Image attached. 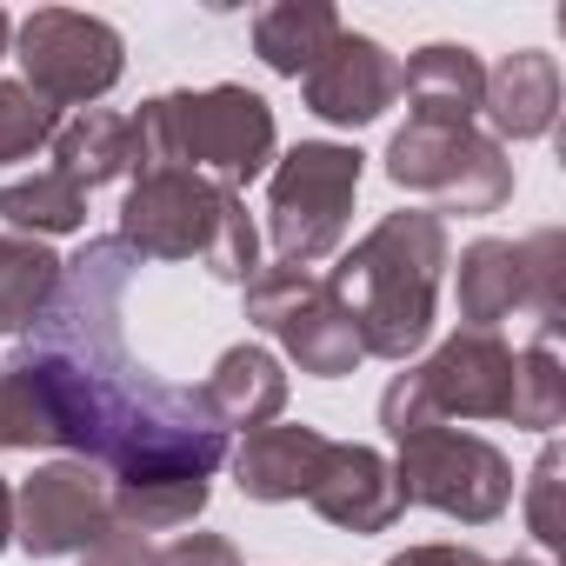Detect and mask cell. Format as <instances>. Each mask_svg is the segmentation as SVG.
Returning a JSON list of instances; mask_svg holds the SVG:
<instances>
[{"label":"cell","mask_w":566,"mask_h":566,"mask_svg":"<svg viewBox=\"0 0 566 566\" xmlns=\"http://www.w3.org/2000/svg\"><path fill=\"white\" fill-rule=\"evenodd\" d=\"M134 120V167L154 174V167H187V174H207L220 187H247L253 174L273 167V107L253 94V87H187V94H154Z\"/></svg>","instance_id":"277c9868"},{"label":"cell","mask_w":566,"mask_h":566,"mask_svg":"<svg viewBox=\"0 0 566 566\" xmlns=\"http://www.w3.org/2000/svg\"><path fill=\"white\" fill-rule=\"evenodd\" d=\"M427 407L440 427L453 420H513L526 433H553L566 420V367L546 340L506 347L500 334L460 327L433 347L427 367H413Z\"/></svg>","instance_id":"3957f363"},{"label":"cell","mask_w":566,"mask_h":566,"mask_svg":"<svg viewBox=\"0 0 566 566\" xmlns=\"http://www.w3.org/2000/svg\"><path fill=\"white\" fill-rule=\"evenodd\" d=\"M387 566H493L486 553H473V546H447V539H427V546H407V553H394Z\"/></svg>","instance_id":"4316f807"},{"label":"cell","mask_w":566,"mask_h":566,"mask_svg":"<svg viewBox=\"0 0 566 566\" xmlns=\"http://www.w3.org/2000/svg\"><path fill=\"white\" fill-rule=\"evenodd\" d=\"M67 260L34 233H0V334H34L61 294Z\"/></svg>","instance_id":"d6986e66"},{"label":"cell","mask_w":566,"mask_h":566,"mask_svg":"<svg viewBox=\"0 0 566 566\" xmlns=\"http://www.w3.org/2000/svg\"><path fill=\"white\" fill-rule=\"evenodd\" d=\"M500 566H546V559H500Z\"/></svg>","instance_id":"f546056e"},{"label":"cell","mask_w":566,"mask_h":566,"mask_svg":"<svg viewBox=\"0 0 566 566\" xmlns=\"http://www.w3.org/2000/svg\"><path fill=\"white\" fill-rule=\"evenodd\" d=\"M200 407H207V420L227 433V427H273L280 420V407H287V374H280V360L266 354V347H253V340H240V347H227L220 360H213V374L200 380Z\"/></svg>","instance_id":"e0dca14e"},{"label":"cell","mask_w":566,"mask_h":566,"mask_svg":"<svg viewBox=\"0 0 566 566\" xmlns=\"http://www.w3.org/2000/svg\"><path fill=\"white\" fill-rule=\"evenodd\" d=\"M154 566H240V553H233V539H220V533H187V539L160 546Z\"/></svg>","instance_id":"484cf974"},{"label":"cell","mask_w":566,"mask_h":566,"mask_svg":"<svg viewBox=\"0 0 566 566\" xmlns=\"http://www.w3.org/2000/svg\"><path fill=\"white\" fill-rule=\"evenodd\" d=\"M14 61L48 107H94L127 74L120 34L101 14H74V8H34L14 34Z\"/></svg>","instance_id":"30bf717a"},{"label":"cell","mask_w":566,"mask_h":566,"mask_svg":"<svg viewBox=\"0 0 566 566\" xmlns=\"http://www.w3.org/2000/svg\"><path fill=\"white\" fill-rule=\"evenodd\" d=\"M400 94H407V120H427V127H473L480 114V94H486V67L473 48L460 41H433L420 48L407 67H400Z\"/></svg>","instance_id":"2e32d148"},{"label":"cell","mask_w":566,"mask_h":566,"mask_svg":"<svg viewBox=\"0 0 566 566\" xmlns=\"http://www.w3.org/2000/svg\"><path fill=\"white\" fill-rule=\"evenodd\" d=\"M160 559V546L147 539V533H134V526H107L87 553H81V566H154Z\"/></svg>","instance_id":"d4e9b609"},{"label":"cell","mask_w":566,"mask_h":566,"mask_svg":"<svg viewBox=\"0 0 566 566\" xmlns=\"http://www.w3.org/2000/svg\"><path fill=\"white\" fill-rule=\"evenodd\" d=\"M54 134H61V107H48L28 81H0V167L54 147Z\"/></svg>","instance_id":"603a6c76"},{"label":"cell","mask_w":566,"mask_h":566,"mask_svg":"<svg viewBox=\"0 0 566 566\" xmlns=\"http://www.w3.org/2000/svg\"><path fill=\"white\" fill-rule=\"evenodd\" d=\"M480 114L493 127V140H539L559 120V61L539 48H513L500 67H486V94Z\"/></svg>","instance_id":"9a60e30c"},{"label":"cell","mask_w":566,"mask_h":566,"mask_svg":"<svg viewBox=\"0 0 566 566\" xmlns=\"http://www.w3.org/2000/svg\"><path fill=\"white\" fill-rule=\"evenodd\" d=\"M114 240L140 260H200L220 287H247L260 273V233L247 220V200L187 167L140 174L127 187Z\"/></svg>","instance_id":"7a4b0ae2"},{"label":"cell","mask_w":566,"mask_h":566,"mask_svg":"<svg viewBox=\"0 0 566 566\" xmlns=\"http://www.w3.org/2000/svg\"><path fill=\"white\" fill-rule=\"evenodd\" d=\"M307 114L327 127H374L394 101H400V61L374 41V34H347L321 54V67L301 81Z\"/></svg>","instance_id":"7c38bea8"},{"label":"cell","mask_w":566,"mask_h":566,"mask_svg":"<svg viewBox=\"0 0 566 566\" xmlns=\"http://www.w3.org/2000/svg\"><path fill=\"white\" fill-rule=\"evenodd\" d=\"M114 526V486L94 460H48L14 493V539L34 559L87 553Z\"/></svg>","instance_id":"8fae6325"},{"label":"cell","mask_w":566,"mask_h":566,"mask_svg":"<svg viewBox=\"0 0 566 566\" xmlns=\"http://www.w3.org/2000/svg\"><path fill=\"white\" fill-rule=\"evenodd\" d=\"M360 174H367V154L340 147V140H301L294 154H280V167L266 180V240H273V253L287 266H321L327 253H340Z\"/></svg>","instance_id":"8992f818"},{"label":"cell","mask_w":566,"mask_h":566,"mask_svg":"<svg viewBox=\"0 0 566 566\" xmlns=\"http://www.w3.org/2000/svg\"><path fill=\"white\" fill-rule=\"evenodd\" d=\"M8 539H14V486L0 480V553H8Z\"/></svg>","instance_id":"83f0119b"},{"label":"cell","mask_w":566,"mask_h":566,"mask_svg":"<svg viewBox=\"0 0 566 566\" xmlns=\"http://www.w3.org/2000/svg\"><path fill=\"white\" fill-rule=\"evenodd\" d=\"M8 48H14V21H8V8H0V61H8Z\"/></svg>","instance_id":"f1b7e54d"},{"label":"cell","mask_w":566,"mask_h":566,"mask_svg":"<svg viewBox=\"0 0 566 566\" xmlns=\"http://www.w3.org/2000/svg\"><path fill=\"white\" fill-rule=\"evenodd\" d=\"M321 460H327V433H321V427H307V420H287V427H280V420H273V427H253V433H247V447L233 453V480H240L247 500L280 506V500H307Z\"/></svg>","instance_id":"5bb4252c"},{"label":"cell","mask_w":566,"mask_h":566,"mask_svg":"<svg viewBox=\"0 0 566 566\" xmlns=\"http://www.w3.org/2000/svg\"><path fill=\"white\" fill-rule=\"evenodd\" d=\"M114 486V526L134 533H174L207 513V473H154V480H107Z\"/></svg>","instance_id":"44dd1931"},{"label":"cell","mask_w":566,"mask_h":566,"mask_svg":"<svg viewBox=\"0 0 566 566\" xmlns=\"http://www.w3.org/2000/svg\"><path fill=\"white\" fill-rule=\"evenodd\" d=\"M394 447H400L394 480L407 506H433L460 526H486L513 506V460L493 440L460 433V427H427Z\"/></svg>","instance_id":"9c48e42d"},{"label":"cell","mask_w":566,"mask_h":566,"mask_svg":"<svg viewBox=\"0 0 566 566\" xmlns=\"http://www.w3.org/2000/svg\"><path fill=\"white\" fill-rule=\"evenodd\" d=\"M334 41H340V14L327 0H273L253 14V54L287 81H307Z\"/></svg>","instance_id":"ac0fdd59"},{"label":"cell","mask_w":566,"mask_h":566,"mask_svg":"<svg viewBox=\"0 0 566 566\" xmlns=\"http://www.w3.org/2000/svg\"><path fill=\"white\" fill-rule=\"evenodd\" d=\"M54 174L74 180L81 193L134 174V120L107 114V107H81V120H67L54 134Z\"/></svg>","instance_id":"ffe728a7"},{"label":"cell","mask_w":566,"mask_h":566,"mask_svg":"<svg viewBox=\"0 0 566 566\" xmlns=\"http://www.w3.org/2000/svg\"><path fill=\"white\" fill-rule=\"evenodd\" d=\"M460 321L473 334H500V321H533V340L553 347L559 334V294H566V240L559 227H539L526 240H473L453 266Z\"/></svg>","instance_id":"5b68a950"},{"label":"cell","mask_w":566,"mask_h":566,"mask_svg":"<svg viewBox=\"0 0 566 566\" xmlns=\"http://www.w3.org/2000/svg\"><path fill=\"white\" fill-rule=\"evenodd\" d=\"M307 506L327 526H347V533H387L407 513L394 460L360 447V440H327V460H321V473L307 486Z\"/></svg>","instance_id":"4fadbf2b"},{"label":"cell","mask_w":566,"mask_h":566,"mask_svg":"<svg viewBox=\"0 0 566 566\" xmlns=\"http://www.w3.org/2000/svg\"><path fill=\"white\" fill-rule=\"evenodd\" d=\"M0 220H8L14 233H34V240H48V233H81V227H87V193L48 167V174H34V180H8V187H0Z\"/></svg>","instance_id":"7402d4cb"},{"label":"cell","mask_w":566,"mask_h":566,"mask_svg":"<svg viewBox=\"0 0 566 566\" xmlns=\"http://www.w3.org/2000/svg\"><path fill=\"white\" fill-rule=\"evenodd\" d=\"M387 180L400 193L433 200L440 213H473V220H486V213H500L513 200V160L480 127H427V120H407L387 140Z\"/></svg>","instance_id":"52a82bcc"},{"label":"cell","mask_w":566,"mask_h":566,"mask_svg":"<svg viewBox=\"0 0 566 566\" xmlns=\"http://www.w3.org/2000/svg\"><path fill=\"white\" fill-rule=\"evenodd\" d=\"M247 321L260 334H273L280 347H287V360L314 380H347L367 354H360V334L347 321V307L334 301L327 287V273L314 266H287V260H273L247 280Z\"/></svg>","instance_id":"ba28073f"},{"label":"cell","mask_w":566,"mask_h":566,"mask_svg":"<svg viewBox=\"0 0 566 566\" xmlns=\"http://www.w3.org/2000/svg\"><path fill=\"white\" fill-rule=\"evenodd\" d=\"M559 447H546L539 460H533V480H526V526H533V539L539 546H559L566 539V520H559Z\"/></svg>","instance_id":"cb8c5ba5"},{"label":"cell","mask_w":566,"mask_h":566,"mask_svg":"<svg viewBox=\"0 0 566 566\" xmlns=\"http://www.w3.org/2000/svg\"><path fill=\"white\" fill-rule=\"evenodd\" d=\"M440 273H447V220L420 207L387 213L367 240H354V253H340L327 287L347 307L367 360H413L427 347Z\"/></svg>","instance_id":"6da1fadb"}]
</instances>
